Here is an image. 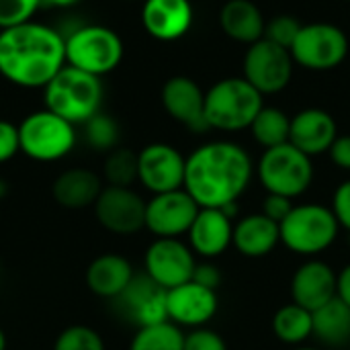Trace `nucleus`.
<instances>
[{
  "label": "nucleus",
  "instance_id": "nucleus-1",
  "mask_svg": "<svg viewBox=\"0 0 350 350\" xmlns=\"http://www.w3.org/2000/svg\"><path fill=\"white\" fill-rule=\"evenodd\" d=\"M252 172V160L242 146L209 142L189 154L183 189L201 209H224L244 195Z\"/></svg>",
  "mask_w": 350,
  "mask_h": 350
},
{
  "label": "nucleus",
  "instance_id": "nucleus-2",
  "mask_svg": "<svg viewBox=\"0 0 350 350\" xmlns=\"http://www.w3.org/2000/svg\"><path fill=\"white\" fill-rule=\"evenodd\" d=\"M66 66V39L43 23L0 31V76L21 88H45Z\"/></svg>",
  "mask_w": 350,
  "mask_h": 350
},
{
  "label": "nucleus",
  "instance_id": "nucleus-3",
  "mask_svg": "<svg viewBox=\"0 0 350 350\" xmlns=\"http://www.w3.org/2000/svg\"><path fill=\"white\" fill-rule=\"evenodd\" d=\"M43 103L47 111L64 117L72 125H84L90 117L100 113V78L66 64L43 88Z\"/></svg>",
  "mask_w": 350,
  "mask_h": 350
},
{
  "label": "nucleus",
  "instance_id": "nucleus-4",
  "mask_svg": "<svg viewBox=\"0 0 350 350\" xmlns=\"http://www.w3.org/2000/svg\"><path fill=\"white\" fill-rule=\"evenodd\" d=\"M262 107V94L246 78L219 80L205 92V121L209 129H248Z\"/></svg>",
  "mask_w": 350,
  "mask_h": 350
},
{
  "label": "nucleus",
  "instance_id": "nucleus-5",
  "mask_svg": "<svg viewBox=\"0 0 350 350\" xmlns=\"http://www.w3.org/2000/svg\"><path fill=\"white\" fill-rule=\"evenodd\" d=\"M281 242L299 256H318L338 238L340 226L330 207L318 203L293 205L291 213L279 224Z\"/></svg>",
  "mask_w": 350,
  "mask_h": 350
},
{
  "label": "nucleus",
  "instance_id": "nucleus-6",
  "mask_svg": "<svg viewBox=\"0 0 350 350\" xmlns=\"http://www.w3.org/2000/svg\"><path fill=\"white\" fill-rule=\"evenodd\" d=\"M66 64L92 76L113 72L123 59L121 37L103 25H82L66 37Z\"/></svg>",
  "mask_w": 350,
  "mask_h": 350
},
{
  "label": "nucleus",
  "instance_id": "nucleus-7",
  "mask_svg": "<svg viewBox=\"0 0 350 350\" xmlns=\"http://www.w3.org/2000/svg\"><path fill=\"white\" fill-rule=\"evenodd\" d=\"M21 152L35 162H57L76 146V125L64 117L41 109L18 123Z\"/></svg>",
  "mask_w": 350,
  "mask_h": 350
},
{
  "label": "nucleus",
  "instance_id": "nucleus-8",
  "mask_svg": "<svg viewBox=\"0 0 350 350\" xmlns=\"http://www.w3.org/2000/svg\"><path fill=\"white\" fill-rule=\"evenodd\" d=\"M256 174L267 193L283 195L293 201L312 187L314 164L308 154L287 142L283 146L265 150L258 160Z\"/></svg>",
  "mask_w": 350,
  "mask_h": 350
},
{
  "label": "nucleus",
  "instance_id": "nucleus-9",
  "mask_svg": "<svg viewBox=\"0 0 350 350\" xmlns=\"http://www.w3.org/2000/svg\"><path fill=\"white\" fill-rule=\"evenodd\" d=\"M289 51L293 62L299 66L324 72L345 62L349 53V37L340 27L330 23L301 25V31Z\"/></svg>",
  "mask_w": 350,
  "mask_h": 350
},
{
  "label": "nucleus",
  "instance_id": "nucleus-10",
  "mask_svg": "<svg viewBox=\"0 0 350 350\" xmlns=\"http://www.w3.org/2000/svg\"><path fill=\"white\" fill-rule=\"evenodd\" d=\"M291 74H293V57L289 49L265 37L248 47L244 55V78L260 94L281 92L289 84Z\"/></svg>",
  "mask_w": 350,
  "mask_h": 350
},
{
  "label": "nucleus",
  "instance_id": "nucleus-11",
  "mask_svg": "<svg viewBox=\"0 0 350 350\" xmlns=\"http://www.w3.org/2000/svg\"><path fill=\"white\" fill-rule=\"evenodd\" d=\"M195 267V252L180 238H156L144 256L146 275L166 291L189 283Z\"/></svg>",
  "mask_w": 350,
  "mask_h": 350
},
{
  "label": "nucleus",
  "instance_id": "nucleus-12",
  "mask_svg": "<svg viewBox=\"0 0 350 350\" xmlns=\"http://www.w3.org/2000/svg\"><path fill=\"white\" fill-rule=\"evenodd\" d=\"M113 308L123 322L135 328L170 322L166 312V289L156 285L146 273L131 279L123 293L113 299Z\"/></svg>",
  "mask_w": 350,
  "mask_h": 350
},
{
  "label": "nucleus",
  "instance_id": "nucleus-13",
  "mask_svg": "<svg viewBox=\"0 0 350 350\" xmlns=\"http://www.w3.org/2000/svg\"><path fill=\"white\" fill-rule=\"evenodd\" d=\"M146 203L131 187L107 185L96 203V221L115 236H131L146 228Z\"/></svg>",
  "mask_w": 350,
  "mask_h": 350
},
{
  "label": "nucleus",
  "instance_id": "nucleus-14",
  "mask_svg": "<svg viewBox=\"0 0 350 350\" xmlns=\"http://www.w3.org/2000/svg\"><path fill=\"white\" fill-rule=\"evenodd\" d=\"M199 209L185 189L152 195L146 203V230L156 238H180L189 234Z\"/></svg>",
  "mask_w": 350,
  "mask_h": 350
},
{
  "label": "nucleus",
  "instance_id": "nucleus-15",
  "mask_svg": "<svg viewBox=\"0 0 350 350\" xmlns=\"http://www.w3.org/2000/svg\"><path fill=\"white\" fill-rule=\"evenodd\" d=\"M187 158L168 144H150L137 154V180L152 195L178 191L185 185Z\"/></svg>",
  "mask_w": 350,
  "mask_h": 350
},
{
  "label": "nucleus",
  "instance_id": "nucleus-16",
  "mask_svg": "<svg viewBox=\"0 0 350 350\" xmlns=\"http://www.w3.org/2000/svg\"><path fill=\"white\" fill-rule=\"evenodd\" d=\"M217 291L203 287L193 279L166 291L168 320L178 328H203L217 314Z\"/></svg>",
  "mask_w": 350,
  "mask_h": 350
},
{
  "label": "nucleus",
  "instance_id": "nucleus-17",
  "mask_svg": "<svg viewBox=\"0 0 350 350\" xmlns=\"http://www.w3.org/2000/svg\"><path fill=\"white\" fill-rule=\"evenodd\" d=\"M162 105L166 113L191 131H207L205 121V92L187 76H174L162 86Z\"/></svg>",
  "mask_w": 350,
  "mask_h": 350
},
{
  "label": "nucleus",
  "instance_id": "nucleus-18",
  "mask_svg": "<svg viewBox=\"0 0 350 350\" xmlns=\"http://www.w3.org/2000/svg\"><path fill=\"white\" fill-rule=\"evenodd\" d=\"M336 297V273L334 269L320 260L310 258L297 271L291 279V299L293 304L316 312L328 301Z\"/></svg>",
  "mask_w": 350,
  "mask_h": 350
},
{
  "label": "nucleus",
  "instance_id": "nucleus-19",
  "mask_svg": "<svg viewBox=\"0 0 350 350\" xmlns=\"http://www.w3.org/2000/svg\"><path fill=\"white\" fill-rule=\"evenodd\" d=\"M187 236L195 256H201L203 260H211L221 256L232 246L234 221L224 209L203 207L199 209Z\"/></svg>",
  "mask_w": 350,
  "mask_h": 350
},
{
  "label": "nucleus",
  "instance_id": "nucleus-20",
  "mask_svg": "<svg viewBox=\"0 0 350 350\" xmlns=\"http://www.w3.org/2000/svg\"><path fill=\"white\" fill-rule=\"evenodd\" d=\"M336 137L338 125L334 117L324 109H304L291 119L289 144H293L310 158L326 154Z\"/></svg>",
  "mask_w": 350,
  "mask_h": 350
},
{
  "label": "nucleus",
  "instance_id": "nucleus-21",
  "mask_svg": "<svg viewBox=\"0 0 350 350\" xmlns=\"http://www.w3.org/2000/svg\"><path fill=\"white\" fill-rule=\"evenodd\" d=\"M142 23L154 39L176 41L193 25V6L189 0H146Z\"/></svg>",
  "mask_w": 350,
  "mask_h": 350
},
{
  "label": "nucleus",
  "instance_id": "nucleus-22",
  "mask_svg": "<svg viewBox=\"0 0 350 350\" xmlns=\"http://www.w3.org/2000/svg\"><path fill=\"white\" fill-rule=\"evenodd\" d=\"M135 271L131 262L115 252L96 256L86 269V287L100 299L113 301L131 283Z\"/></svg>",
  "mask_w": 350,
  "mask_h": 350
},
{
  "label": "nucleus",
  "instance_id": "nucleus-23",
  "mask_svg": "<svg viewBox=\"0 0 350 350\" xmlns=\"http://www.w3.org/2000/svg\"><path fill=\"white\" fill-rule=\"evenodd\" d=\"M103 189V180L96 172L88 168H68L53 180L51 195L59 207L78 211L94 207Z\"/></svg>",
  "mask_w": 350,
  "mask_h": 350
},
{
  "label": "nucleus",
  "instance_id": "nucleus-24",
  "mask_svg": "<svg viewBox=\"0 0 350 350\" xmlns=\"http://www.w3.org/2000/svg\"><path fill=\"white\" fill-rule=\"evenodd\" d=\"M281 242L279 224L269 219L265 213H250L234 224L232 244L246 258H262L271 254Z\"/></svg>",
  "mask_w": 350,
  "mask_h": 350
},
{
  "label": "nucleus",
  "instance_id": "nucleus-25",
  "mask_svg": "<svg viewBox=\"0 0 350 350\" xmlns=\"http://www.w3.org/2000/svg\"><path fill=\"white\" fill-rule=\"evenodd\" d=\"M224 33L240 43H256L265 35V18L260 8L250 0H228L219 12Z\"/></svg>",
  "mask_w": 350,
  "mask_h": 350
},
{
  "label": "nucleus",
  "instance_id": "nucleus-26",
  "mask_svg": "<svg viewBox=\"0 0 350 350\" xmlns=\"http://www.w3.org/2000/svg\"><path fill=\"white\" fill-rule=\"evenodd\" d=\"M314 314V336L328 347H342L350 340V308L338 297Z\"/></svg>",
  "mask_w": 350,
  "mask_h": 350
},
{
  "label": "nucleus",
  "instance_id": "nucleus-27",
  "mask_svg": "<svg viewBox=\"0 0 350 350\" xmlns=\"http://www.w3.org/2000/svg\"><path fill=\"white\" fill-rule=\"evenodd\" d=\"M273 332L281 342L297 347L314 336V314L291 301L275 314Z\"/></svg>",
  "mask_w": 350,
  "mask_h": 350
},
{
  "label": "nucleus",
  "instance_id": "nucleus-28",
  "mask_svg": "<svg viewBox=\"0 0 350 350\" xmlns=\"http://www.w3.org/2000/svg\"><path fill=\"white\" fill-rule=\"evenodd\" d=\"M254 139L265 148H277L289 142L291 119L277 107H262L250 125Z\"/></svg>",
  "mask_w": 350,
  "mask_h": 350
},
{
  "label": "nucleus",
  "instance_id": "nucleus-29",
  "mask_svg": "<svg viewBox=\"0 0 350 350\" xmlns=\"http://www.w3.org/2000/svg\"><path fill=\"white\" fill-rule=\"evenodd\" d=\"M129 350H185V332L172 322L137 328Z\"/></svg>",
  "mask_w": 350,
  "mask_h": 350
},
{
  "label": "nucleus",
  "instance_id": "nucleus-30",
  "mask_svg": "<svg viewBox=\"0 0 350 350\" xmlns=\"http://www.w3.org/2000/svg\"><path fill=\"white\" fill-rule=\"evenodd\" d=\"M103 174L111 187H131L137 180V154L127 148H115L107 154Z\"/></svg>",
  "mask_w": 350,
  "mask_h": 350
},
{
  "label": "nucleus",
  "instance_id": "nucleus-31",
  "mask_svg": "<svg viewBox=\"0 0 350 350\" xmlns=\"http://www.w3.org/2000/svg\"><path fill=\"white\" fill-rule=\"evenodd\" d=\"M119 135L121 131L117 121L107 113H96L84 123V142L96 152L109 154L111 150L119 148Z\"/></svg>",
  "mask_w": 350,
  "mask_h": 350
},
{
  "label": "nucleus",
  "instance_id": "nucleus-32",
  "mask_svg": "<svg viewBox=\"0 0 350 350\" xmlns=\"http://www.w3.org/2000/svg\"><path fill=\"white\" fill-rule=\"evenodd\" d=\"M53 350H105V340L94 328L76 324L57 334Z\"/></svg>",
  "mask_w": 350,
  "mask_h": 350
},
{
  "label": "nucleus",
  "instance_id": "nucleus-33",
  "mask_svg": "<svg viewBox=\"0 0 350 350\" xmlns=\"http://www.w3.org/2000/svg\"><path fill=\"white\" fill-rule=\"evenodd\" d=\"M41 6V0H0V29L33 21V14Z\"/></svg>",
  "mask_w": 350,
  "mask_h": 350
},
{
  "label": "nucleus",
  "instance_id": "nucleus-34",
  "mask_svg": "<svg viewBox=\"0 0 350 350\" xmlns=\"http://www.w3.org/2000/svg\"><path fill=\"white\" fill-rule=\"evenodd\" d=\"M299 31H301V25L297 18H293L289 14H279V16L271 18L269 25L265 27V39L277 43L285 49H291Z\"/></svg>",
  "mask_w": 350,
  "mask_h": 350
},
{
  "label": "nucleus",
  "instance_id": "nucleus-35",
  "mask_svg": "<svg viewBox=\"0 0 350 350\" xmlns=\"http://www.w3.org/2000/svg\"><path fill=\"white\" fill-rule=\"evenodd\" d=\"M185 350H228V347L217 332L203 326L185 334Z\"/></svg>",
  "mask_w": 350,
  "mask_h": 350
},
{
  "label": "nucleus",
  "instance_id": "nucleus-36",
  "mask_svg": "<svg viewBox=\"0 0 350 350\" xmlns=\"http://www.w3.org/2000/svg\"><path fill=\"white\" fill-rule=\"evenodd\" d=\"M21 152V139H18V125L0 119V164L12 160Z\"/></svg>",
  "mask_w": 350,
  "mask_h": 350
},
{
  "label": "nucleus",
  "instance_id": "nucleus-37",
  "mask_svg": "<svg viewBox=\"0 0 350 350\" xmlns=\"http://www.w3.org/2000/svg\"><path fill=\"white\" fill-rule=\"evenodd\" d=\"M330 209H332L338 226L350 234V178L345 180V183H340L338 189L334 191L332 207Z\"/></svg>",
  "mask_w": 350,
  "mask_h": 350
},
{
  "label": "nucleus",
  "instance_id": "nucleus-38",
  "mask_svg": "<svg viewBox=\"0 0 350 350\" xmlns=\"http://www.w3.org/2000/svg\"><path fill=\"white\" fill-rule=\"evenodd\" d=\"M291 209H293L291 199H287V197H283V195L267 193V197H265V201H262V211H260V213H265L269 219L281 224V221L291 213Z\"/></svg>",
  "mask_w": 350,
  "mask_h": 350
},
{
  "label": "nucleus",
  "instance_id": "nucleus-39",
  "mask_svg": "<svg viewBox=\"0 0 350 350\" xmlns=\"http://www.w3.org/2000/svg\"><path fill=\"white\" fill-rule=\"evenodd\" d=\"M193 281H197L203 287H209V289L217 291V287L221 283V273L211 262H197L195 273H193Z\"/></svg>",
  "mask_w": 350,
  "mask_h": 350
},
{
  "label": "nucleus",
  "instance_id": "nucleus-40",
  "mask_svg": "<svg viewBox=\"0 0 350 350\" xmlns=\"http://www.w3.org/2000/svg\"><path fill=\"white\" fill-rule=\"evenodd\" d=\"M330 160L342 168V170H350V135H338L334 139V144L328 150Z\"/></svg>",
  "mask_w": 350,
  "mask_h": 350
},
{
  "label": "nucleus",
  "instance_id": "nucleus-41",
  "mask_svg": "<svg viewBox=\"0 0 350 350\" xmlns=\"http://www.w3.org/2000/svg\"><path fill=\"white\" fill-rule=\"evenodd\" d=\"M336 297L350 308V262L336 275Z\"/></svg>",
  "mask_w": 350,
  "mask_h": 350
},
{
  "label": "nucleus",
  "instance_id": "nucleus-42",
  "mask_svg": "<svg viewBox=\"0 0 350 350\" xmlns=\"http://www.w3.org/2000/svg\"><path fill=\"white\" fill-rule=\"evenodd\" d=\"M78 2L80 0H41L43 6H51V8H70Z\"/></svg>",
  "mask_w": 350,
  "mask_h": 350
},
{
  "label": "nucleus",
  "instance_id": "nucleus-43",
  "mask_svg": "<svg viewBox=\"0 0 350 350\" xmlns=\"http://www.w3.org/2000/svg\"><path fill=\"white\" fill-rule=\"evenodd\" d=\"M0 350H6V334L0 328Z\"/></svg>",
  "mask_w": 350,
  "mask_h": 350
},
{
  "label": "nucleus",
  "instance_id": "nucleus-44",
  "mask_svg": "<svg viewBox=\"0 0 350 350\" xmlns=\"http://www.w3.org/2000/svg\"><path fill=\"white\" fill-rule=\"evenodd\" d=\"M4 193H6V185H4V183L0 180V197H2Z\"/></svg>",
  "mask_w": 350,
  "mask_h": 350
},
{
  "label": "nucleus",
  "instance_id": "nucleus-45",
  "mask_svg": "<svg viewBox=\"0 0 350 350\" xmlns=\"http://www.w3.org/2000/svg\"><path fill=\"white\" fill-rule=\"evenodd\" d=\"M293 350H318V349H312V347H297V349Z\"/></svg>",
  "mask_w": 350,
  "mask_h": 350
},
{
  "label": "nucleus",
  "instance_id": "nucleus-46",
  "mask_svg": "<svg viewBox=\"0 0 350 350\" xmlns=\"http://www.w3.org/2000/svg\"><path fill=\"white\" fill-rule=\"evenodd\" d=\"M0 31H2V29H0Z\"/></svg>",
  "mask_w": 350,
  "mask_h": 350
}]
</instances>
